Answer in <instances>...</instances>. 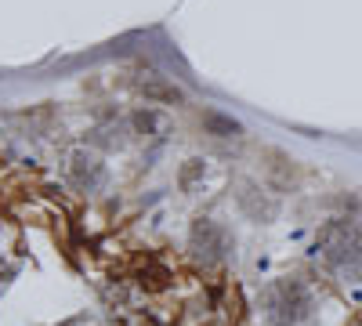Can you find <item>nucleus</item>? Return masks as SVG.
I'll return each instance as SVG.
<instances>
[{"label": "nucleus", "mask_w": 362, "mask_h": 326, "mask_svg": "<svg viewBox=\"0 0 362 326\" xmlns=\"http://www.w3.org/2000/svg\"><path fill=\"white\" fill-rule=\"evenodd\" d=\"M199 124H203L206 134H214V138H235V134H239V124L232 120V116H221V112H214V109H203Z\"/></svg>", "instance_id": "obj_2"}, {"label": "nucleus", "mask_w": 362, "mask_h": 326, "mask_svg": "<svg viewBox=\"0 0 362 326\" xmlns=\"http://www.w3.org/2000/svg\"><path fill=\"white\" fill-rule=\"evenodd\" d=\"M141 95H145V102H153V105H181V102H185V91L174 87V83H167V80L141 83Z\"/></svg>", "instance_id": "obj_1"}]
</instances>
